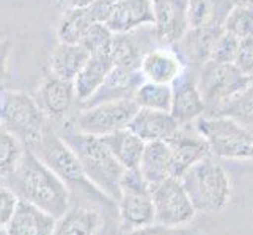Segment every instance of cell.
Masks as SVG:
<instances>
[{
	"mask_svg": "<svg viewBox=\"0 0 253 235\" xmlns=\"http://www.w3.org/2000/svg\"><path fill=\"white\" fill-rule=\"evenodd\" d=\"M5 184L19 199L42 208L57 220L71 208L69 188L30 147H25L19 165Z\"/></svg>",
	"mask_w": 253,
	"mask_h": 235,
	"instance_id": "1",
	"label": "cell"
},
{
	"mask_svg": "<svg viewBox=\"0 0 253 235\" xmlns=\"http://www.w3.org/2000/svg\"><path fill=\"white\" fill-rule=\"evenodd\" d=\"M57 132L74 151L91 184L118 202L120 184L126 168L115 159L102 138L82 134L68 123Z\"/></svg>",
	"mask_w": 253,
	"mask_h": 235,
	"instance_id": "2",
	"label": "cell"
},
{
	"mask_svg": "<svg viewBox=\"0 0 253 235\" xmlns=\"http://www.w3.org/2000/svg\"><path fill=\"white\" fill-rule=\"evenodd\" d=\"M30 149L62 179L71 193L84 196L86 201L98 207L117 212V202L91 184L77 155L58 135L57 130H47L46 135L38 143H35Z\"/></svg>",
	"mask_w": 253,
	"mask_h": 235,
	"instance_id": "3",
	"label": "cell"
},
{
	"mask_svg": "<svg viewBox=\"0 0 253 235\" xmlns=\"http://www.w3.org/2000/svg\"><path fill=\"white\" fill-rule=\"evenodd\" d=\"M181 184L197 212L219 213L231 199L230 176L222 165L212 159V155L195 163L181 177Z\"/></svg>",
	"mask_w": 253,
	"mask_h": 235,
	"instance_id": "4",
	"label": "cell"
},
{
	"mask_svg": "<svg viewBox=\"0 0 253 235\" xmlns=\"http://www.w3.org/2000/svg\"><path fill=\"white\" fill-rule=\"evenodd\" d=\"M195 130L205 138L212 157L226 160H253V132L236 119L205 115L197 119Z\"/></svg>",
	"mask_w": 253,
	"mask_h": 235,
	"instance_id": "5",
	"label": "cell"
},
{
	"mask_svg": "<svg viewBox=\"0 0 253 235\" xmlns=\"http://www.w3.org/2000/svg\"><path fill=\"white\" fill-rule=\"evenodd\" d=\"M0 124L6 127L24 143L32 147L50 130V119L40 107L38 101L24 91H3Z\"/></svg>",
	"mask_w": 253,
	"mask_h": 235,
	"instance_id": "6",
	"label": "cell"
},
{
	"mask_svg": "<svg viewBox=\"0 0 253 235\" xmlns=\"http://www.w3.org/2000/svg\"><path fill=\"white\" fill-rule=\"evenodd\" d=\"M120 199L117 212L120 226L125 232L146 228L156 223L154 204L150 184L138 168L126 169L120 184Z\"/></svg>",
	"mask_w": 253,
	"mask_h": 235,
	"instance_id": "7",
	"label": "cell"
},
{
	"mask_svg": "<svg viewBox=\"0 0 253 235\" xmlns=\"http://www.w3.org/2000/svg\"><path fill=\"white\" fill-rule=\"evenodd\" d=\"M138 111V105L130 101H110L91 107H81L77 115L68 121L76 130L94 136H106L127 129Z\"/></svg>",
	"mask_w": 253,
	"mask_h": 235,
	"instance_id": "8",
	"label": "cell"
},
{
	"mask_svg": "<svg viewBox=\"0 0 253 235\" xmlns=\"http://www.w3.org/2000/svg\"><path fill=\"white\" fill-rule=\"evenodd\" d=\"M197 80L208 113L219 108L222 103L244 91L253 82L236 65H222L211 60L200 67Z\"/></svg>",
	"mask_w": 253,
	"mask_h": 235,
	"instance_id": "9",
	"label": "cell"
},
{
	"mask_svg": "<svg viewBox=\"0 0 253 235\" xmlns=\"http://www.w3.org/2000/svg\"><path fill=\"white\" fill-rule=\"evenodd\" d=\"M156 223L164 226L189 224L197 213L181 179L167 177L150 185Z\"/></svg>",
	"mask_w": 253,
	"mask_h": 235,
	"instance_id": "10",
	"label": "cell"
},
{
	"mask_svg": "<svg viewBox=\"0 0 253 235\" xmlns=\"http://www.w3.org/2000/svg\"><path fill=\"white\" fill-rule=\"evenodd\" d=\"M113 3L115 0H96L90 5L63 10L55 25L58 42L81 44L91 25L98 22H107Z\"/></svg>",
	"mask_w": 253,
	"mask_h": 235,
	"instance_id": "11",
	"label": "cell"
},
{
	"mask_svg": "<svg viewBox=\"0 0 253 235\" xmlns=\"http://www.w3.org/2000/svg\"><path fill=\"white\" fill-rule=\"evenodd\" d=\"M197 74V71L184 69V72L171 83L170 113L181 126L197 121L208 113L206 102L198 88Z\"/></svg>",
	"mask_w": 253,
	"mask_h": 235,
	"instance_id": "12",
	"label": "cell"
},
{
	"mask_svg": "<svg viewBox=\"0 0 253 235\" xmlns=\"http://www.w3.org/2000/svg\"><path fill=\"white\" fill-rule=\"evenodd\" d=\"M159 46L154 25H145L126 33H115L112 44L113 65L127 69H140L143 57Z\"/></svg>",
	"mask_w": 253,
	"mask_h": 235,
	"instance_id": "13",
	"label": "cell"
},
{
	"mask_svg": "<svg viewBox=\"0 0 253 235\" xmlns=\"http://www.w3.org/2000/svg\"><path fill=\"white\" fill-rule=\"evenodd\" d=\"M35 99L50 121H63L79 103L74 80H66L52 72L42 77Z\"/></svg>",
	"mask_w": 253,
	"mask_h": 235,
	"instance_id": "14",
	"label": "cell"
},
{
	"mask_svg": "<svg viewBox=\"0 0 253 235\" xmlns=\"http://www.w3.org/2000/svg\"><path fill=\"white\" fill-rule=\"evenodd\" d=\"M153 10L159 44L174 46L190 29L189 0H153Z\"/></svg>",
	"mask_w": 253,
	"mask_h": 235,
	"instance_id": "15",
	"label": "cell"
},
{
	"mask_svg": "<svg viewBox=\"0 0 253 235\" xmlns=\"http://www.w3.org/2000/svg\"><path fill=\"white\" fill-rule=\"evenodd\" d=\"M143 82L145 77L140 69L113 66L106 80L99 86V90L81 107H91L110 101H134V96Z\"/></svg>",
	"mask_w": 253,
	"mask_h": 235,
	"instance_id": "16",
	"label": "cell"
},
{
	"mask_svg": "<svg viewBox=\"0 0 253 235\" xmlns=\"http://www.w3.org/2000/svg\"><path fill=\"white\" fill-rule=\"evenodd\" d=\"M127 129L140 136L145 143H151L171 141L181 132L182 126L170 111L138 108Z\"/></svg>",
	"mask_w": 253,
	"mask_h": 235,
	"instance_id": "17",
	"label": "cell"
},
{
	"mask_svg": "<svg viewBox=\"0 0 253 235\" xmlns=\"http://www.w3.org/2000/svg\"><path fill=\"white\" fill-rule=\"evenodd\" d=\"M223 29H189L171 49L176 52L186 69L200 71L211 60L212 47Z\"/></svg>",
	"mask_w": 253,
	"mask_h": 235,
	"instance_id": "18",
	"label": "cell"
},
{
	"mask_svg": "<svg viewBox=\"0 0 253 235\" xmlns=\"http://www.w3.org/2000/svg\"><path fill=\"white\" fill-rule=\"evenodd\" d=\"M169 143L171 146L170 177L174 179H181L195 163L211 155L205 138L197 130L189 134L181 129V132Z\"/></svg>",
	"mask_w": 253,
	"mask_h": 235,
	"instance_id": "19",
	"label": "cell"
},
{
	"mask_svg": "<svg viewBox=\"0 0 253 235\" xmlns=\"http://www.w3.org/2000/svg\"><path fill=\"white\" fill-rule=\"evenodd\" d=\"M106 25L113 33L154 25L153 0H115Z\"/></svg>",
	"mask_w": 253,
	"mask_h": 235,
	"instance_id": "20",
	"label": "cell"
},
{
	"mask_svg": "<svg viewBox=\"0 0 253 235\" xmlns=\"http://www.w3.org/2000/svg\"><path fill=\"white\" fill-rule=\"evenodd\" d=\"M57 218L42 208L19 199L16 210L6 223L8 235H54Z\"/></svg>",
	"mask_w": 253,
	"mask_h": 235,
	"instance_id": "21",
	"label": "cell"
},
{
	"mask_svg": "<svg viewBox=\"0 0 253 235\" xmlns=\"http://www.w3.org/2000/svg\"><path fill=\"white\" fill-rule=\"evenodd\" d=\"M186 66L171 47L159 46L150 50L143 57L140 71L145 80L154 83L171 85L176 78L184 72Z\"/></svg>",
	"mask_w": 253,
	"mask_h": 235,
	"instance_id": "22",
	"label": "cell"
},
{
	"mask_svg": "<svg viewBox=\"0 0 253 235\" xmlns=\"http://www.w3.org/2000/svg\"><path fill=\"white\" fill-rule=\"evenodd\" d=\"M113 66L115 65H113V58L110 54L90 55L88 62L85 63L82 71L74 78L77 101H79L81 105L99 90V86L106 80V77L109 75Z\"/></svg>",
	"mask_w": 253,
	"mask_h": 235,
	"instance_id": "23",
	"label": "cell"
},
{
	"mask_svg": "<svg viewBox=\"0 0 253 235\" xmlns=\"http://www.w3.org/2000/svg\"><path fill=\"white\" fill-rule=\"evenodd\" d=\"M233 6L231 0H189L190 29H223Z\"/></svg>",
	"mask_w": 253,
	"mask_h": 235,
	"instance_id": "24",
	"label": "cell"
},
{
	"mask_svg": "<svg viewBox=\"0 0 253 235\" xmlns=\"http://www.w3.org/2000/svg\"><path fill=\"white\" fill-rule=\"evenodd\" d=\"M101 212L93 207L71 205L57 221L54 235H98L101 231Z\"/></svg>",
	"mask_w": 253,
	"mask_h": 235,
	"instance_id": "25",
	"label": "cell"
},
{
	"mask_svg": "<svg viewBox=\"0 0 253 235\" xmlns=\"http://www.w3.org/2000/svg\"><path fill=\"white\" fill-rule=\"evenodd\" d=\"M90 52L82 44H68L58 42L50 55V72L66 80H74L88 62Z\"/></svg>",
	"mask_w": 253,
	"mask_h": 235,
	"instance_id": "26",
	"label": "cell"
},
{
	"mask_svg": "<svg viewBox=\"0 0 253 235\" xmlns=\"http://www.w3.org/2000/svg\"><path fill=\"white\" fill-rule=\"evenodd\" d=\"M104 143L109 146L115 159L123 165L126 169L138 168L145 151V141L140 136H137L132 130L123 129L110 135L101 136Z\"/></svg>",
	"mask_w": 253,
	"mask_h": 235,
	"instance_id": "27",
	"label": "cell"
},
{
	"mask_svg": "<svg viewBox=\"0 0 253 235\" xmlns=\"http://www.w3.org/2000/svg\"><path fill=\"white\" fill-rule=\"evenodd\" d=\"M170 157L171 146L169 141H151L145 144L138 169L148 184H156L170 177Z\"/></svg>",
	"mask_w": 253,
	"mask_h": 235,
	"instance_id": "28",
	"label": "cell"
},
{
	"mask_svg": "<svg viewBox=\"0 0 253 235\" xmlns=\"http://www.w3.org/2000/svg\"><path fill=\"white\" fill-rule=\"evenodd\" d=\"M208 115L228 116L247 127L253 126V82L244 91L236 94L230 101H226L219 108L208 113Z\"/></svg>",
	"mask_w": 253,
	"mask_h": 235,
	"instance_id": "29",
	"label": "cell"
},
{
	"mask_svg": "<svg viewBox=\"0 0 253 235\" xmlns=\"http://www.w3.org/2000/svg\"><path fill=\"white\" fill-rule=\"evenodd\" d=\"M24 152V143L0 124V177L3 179V182L14 172Z\"/></svg>",
	"mask_w": 253,
	"mask_h": 235,
	"instance_id": "30",
	"label": "cell"
},
{
	"mask_svg": "<svg viewBox=\"0 0 253 235\" xmlns=\"http://www.w3.org/2000/svg\"><path fill=\"white\" fill-rule=\"evenodd\" d=\"M138 108L170 111L171 108V85L154 83L145 80L134 96Z\"/></svg>",
	"mask_w": 253,
	"mask_h": 235,
	"instance_id": "31",
	"label": "cell"
},
{
	"mask_svg": "<svg viewBox=\"0 0 253 235\" xmlns=\"http://www.w3.org/2000/svg\"><path fill=\"white\" fill-rule=\"evenodd\" d=\"M113 36H115V33L106 24L98 22L91 25V29L86 32L81 44L90 52V55H112Z\"/></svg>",
	"mask_w": 253,
	"mask_h": 235,
	"instance_id": "32",
	"label": "cell"
},
{
	"mask_svg": "<svg viewBox=\"0 0 253 235\" xmlns=\"http://www.w3.org/2000/svg\"><path fill=\"white\" fill-rule=\"evenodd\" d=\"M223 30L234 34L239 39L253 36V10L242 6H233L223 25Z\"/></svg>",
	"mask_w": 253,
	"mask_h": 235,
	"instance_id": "33",
	"label": "cell"
},
{
	"mask_svg": "<svg viewBox=\"0 0 253 235\" xmlns=\"http://www.w3.org/2000/svg\"><path fill=\"white\" fill-rule=\"evenodd\" d=\"M239 46L241 39L236 38L234 34L222 30L219 38L215 39L212 54H211V62L222 63V65H234L239 54Z\"/></svg>",
	"mask_w": 253,
	"mask_h": 235,
	"instance_id": "34",
	"label": "cell"
},
{
	"mask_svg": "<svg viewBox=\"0 0 253 235\" xmlns=\"http://www.w3.org/2000/svg\"><path fill=\"white\" fill-rule=\"evenodd\" d=\"M125 235H203L197 228H192L189 224L184 226H164L154 223L146 228H140L135 231H127Z\"/></svg>",
	"mask_w": 253,
	"mask_h": 235,
	"instance_id": "35",
	"label": "cell"
},
{
	"mask_svg": "<svg viewBox=\"0 0 253 235\" xmlns=\"http://www.w3.org/2000/svg\"><path fill=\"white\" fill-rule=\"evenodd\" d=\"M17 202H19V198L16 196L14 191L5 182H0V224L2 226H6V223L10 221Z\"/></svg>",
	"mask_w": 253,
	"mask_h": 235,
	"instance_id": "36",
	"label": "cell"
},
{
	"mask_svg": "<svg viewBox=\"0 0 253 235\" xmlns=\"http://www.w3.org/2000/svg\"><path fill=\"white\" fill-rule=\"evenodd\" d=\"M234 65L253 80V36L247 39H241L239 54Z\"/></svg>",
	"mask_w": 253,
	"mask_h": 235,
	"instance_id": "37",
	"label": "cell"
},
{
	"mask_svg": "<svg viewBox=\"0 0 253 235\" xmlns=\"http://www.w3.org/2000/svg\"><path fill=\"white\" fill-rule=\"evenodd\" d=\"M11 54V41L0 38V82L3 80L8 69V60Z\"/></svg>",
	"mask_w": 253,
	"mask_h": 235,
	"instance_id": "38",
	"label": "cell"
},
{
	"mask_svg": "<svg viewBox=\"0 0 253 235\" xmlns=\"http://www.w3.org/2000/svg\"><path fill=\"white\" fill-rule=\"evenodd\" d=\"M96 2V0H57V3L62 6V10L66 8H76V6H85Z\"/></svg>",
	"mask_w": 253,
	"mask_h": 235,
	"instance_id": "39",
	"label": "cell"
},
{
	"mask_svg": "<svg viewBox=\"0 0 253 235\" xmlns=\"http://www.w3.org/2000/svg\"><path fill=\"white\" fill-rule=\"evenodd\" d=\"M234 6H242V8H250L253 10V0H231Z\"/></svg>",
	"mask_w": 253,
	"mask_h": 235,
	"instance_id": "40",
	"label": "cell"
},
{
	"mask_svg": "<svg viewBox=\"0 0 253 235\" xmlns=\"http://www.w3.org/2000/svg\"><path fill=\"white\" fill-rule=\"evenodd\" d=\"M0 108H2V93H0Z\"/></svg>",
	"mask_w": 253,
	"mask_h": 235,
	"instance_id": "41",
	"label": "cell"
},
{
	"mask_svg": "<svg viewBox=\"0 0 253 235\" xmlns=\"http://www.w3.org/2000/svg\"><path fill=\"white\" fill-rule=\"evenodd\" d=\"M98 235H106V234H102V232H101V231H99V234H98Z\"/></svg>",
	"mask_w": 253,
	"mask_h": 235,
	"instance_id": "42",
	"label": "cell"
},
{
	"mask_svg": "<svg viewBox=\"0 0 253 235\" xmlns=\"http://www.w3.org/2000/svg\"><path fill=\"white\" fill-rule=\"evenodd\" d=\"M0 182H3V179H2V177H0Z\"/></svg>",
	"mask_w": 253,
	"mask_h": 235,
	"instance_id": "43",
	"label": "cell"
}]
</instances>
